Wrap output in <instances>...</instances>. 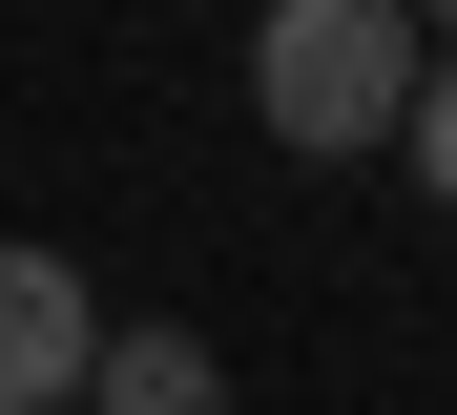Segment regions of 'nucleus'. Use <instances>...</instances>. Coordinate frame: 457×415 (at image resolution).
Masks as SVG:
<instances>
[{"label": "nucleus", "mask_w": 457, "mask_h": 415, "mask_svg": "<svg viewBox=\"0 0 457 415\" xmlns=\"http://www.w3.org/2000/svg\"><path fill=\"white\" fill-rule=\"evenodd\" d=\"M416 62H436L416 0H270V21H250V125L291 166H353V145H395Z\"/></svg>", "instance_id": "1"}, {"label": "nucleus", "mask_w": 457, "mask_h": 415, "mask_svg": "<svg viewBox=\"0 0 457 415\" xmlns=\"http://www.w3.org/2000/svg\"><path fill=\"white\" fill-rule=\"evenodd\" d=\"M84 353H104V291L62 249H0V415H84Z\"/></svg>", "instance_id": "2"}, {"label": "nucleus", "mask_w": 457, "mask_h": 415, "mask_svg": "<svg viewBox=\"0 0 457 415\" xmlns=\"http://www.w3.org/2000/svg\"><path fill=\"white\" fill-rule=\"evenodd\" d=\"M84 415H228V353H208L187 311H145V332L84 353Z\"/></svg>", "instance_id": "3"}, {"label": "nucleus", "mask_w": 457, "mask_h": 415, "mask_svg": "<svg viewBox=\"0 0 457 415\" xmlns=\"http://www.w3.org/2000/svg\"><path fill=\"white\" fill-rule=\"evenodd\" d=\"M395 166H416V208H457V42L416 62V104H395Z\"/></svg>", "instance_id": "4"}, {"label": "nucleus", "mask_w": 457, "mask_h": 415, "mask_svg": "<svg viewBox=\"0 0 457 415\" xmlns=\"http://www.w3.org/2000/svg\"><path fill=\"white\" fill-rule=\"evenodd\" d=\"M416 21H436V42H457V0H416Z\"/></svg>", "instance_id": "5"}]
</instances>
